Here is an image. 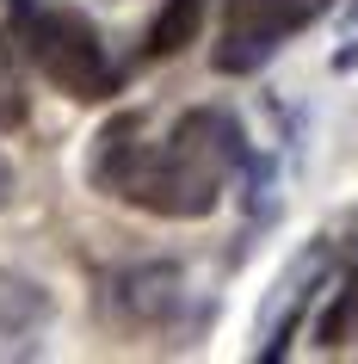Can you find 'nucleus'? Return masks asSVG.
I'll return each mask as SVG.
<instances>
[{
  "instance_id": "obj_10",
  "label": "nucleus",
  "mask_w": 358,
  "mask_h": 364,
  "mask_svg": "<svg viewBox=\"0 0 358 364\" xmlns=\"http://www.w3.org/2000/svg\"><path fill=\"white\" fill-rule=\"evenodd\" d=\"M358 68V19H352V31L339 38V50H334V75H352Z\"/></svg>"
},
{
  "instance_id": "obj_4",
  "label": "nucleus",
  "mask_w": 358,
  "mask_h": 364,
  "mask_svg": "<svg viewBox=\"0 0 358 364\" xmlns=\"http://www.w3.org/2000/svg\"><path fill=\"white\" fill-rule=\"evenodd\" d=\"M327 272H334V241H309V247L278 272V284L265 290L260 321H253V364H278L284 352H290L309 303H315L321 284H327Z\"/></svg>"
},
{
  "instance_id": "obj_5",
  "label": "nucleus",
  "mask_w": 358,
  "mask_h": 364,
  "mask_svg": "<svg viewBox=\"0 0 358 364\" xmlns=\"http://www.w3.org/2000/svg\"><path fill=\"white\" fill-rule=\"evenodd\" d=\"M179 309H186V272L173 266V259H136V266H117L105 278V315L124 333L173 327Z\"/></svg>"
},
{
  "instance_id": "obj_1",
  "label": "nucleus",
  "mask_w": 358,
  "mask_h": 364,
  "mask_svg": "<svg viewBox=\"0 0 358 364\" xmlns=\"http://www.w3.org/2000/svg\"><path fill=\"white\" fill-rule=\"evenodd\" d=\"M142 112H117L87 149L93 192L149 210L161 223H204L247 173L241 117L228 105H191L167 130V142H142Z\"/></svg>"
},
{
  "instance_id": "obj_8",
  "label": "nucleus",
  "mask_w": 358,
  "mask_h": 364,
  "mask_svg": "<svg viewBox=\"0 0 358 364\" xmlns=\"http://www.w3.org/2000/svg\"><path fill=\"white\" fill-rule=\"evenodd\" d=\"M358 327V253H346V266H339V284H334V303H327V315H321V352H334V346L352 340Z\"/></svg>"
},
{
  "instance_id": "obj_11",
  "label": "nucleus",
  "mask_w": 358,
  "mask_h": 364,
  "mask_svg": "<svg viewBox=\"0 0 358 364\" xmlns=\"http://www.w3.org/2000/svg\"><path fill=\"white\" fill-rule=\"evenodd\" d=\"M13 192H19V179H13V161H6V154H0V210H6V204H13Z\"/></svg>"
},
{
  "instance_id": "obj_6",
  "label": "nucleus",
  "mask_w": 358,
  "mask_h": 364,
  "mask_svg": "<svg viewBox=\"0 0 358 364\" xmlns=\"http://www.w3.org/2000/svg\"><path fill=\"white\" fill-rule=\"evenodd\" d=\"M50 315H56V303H50V290H43L38 278L0 272V340H25V333H38Z\"/></svg>"
},
{
  "instance_id": "obj_9",
  "label": "nucleus",
  "mask_w": 358,
  "mask_h": 364,
  "mask_svg": "<svg viewBox=\"0 0 358 364\" xmlns=\"http://www.w3.org/2000/svg\"><path fill=\"white\" fill-rule=\"evenodd\" d=\"M13 31H0V136H13L31 124V93H25V75H19V50H13Z\"/></svg>"
},
{
  "instance_id": "obj_7",
  "label": "nucleus",
  "mask_w": 358,
  "mask_h": 364,
  "mask_svg": "<svg viewBox=\"0 0 358 364\" xmlns=\"http://www.w3.org/2000/svg\"><path fill=\"white\" fill-rule=\"evenodd\" d=\"M204 6H210V0H161V13H154L149 38H142V56H149V62L179 56V50L198 38V25H204Z\"/></svg>"
},
{
  "instance_id": "obj_2",
  "label": "nucleus",
  "mask_w": 358,
  "mask_h": 364,
  "mask_svg": "<svg viewBox=\"0 0 358 364\" xmlns=\"http://www.w3.org/2000/svg\"><path fill=\"white\" fill-rule=\"evenodd\" d=\"M6 6V31L19 38L25 62L38 68L56 93L80 99V105H105L117 93V62L99 38V25L68 6V0H0Z\"/></svg>"
},
{
  "instance_id": "obj_3",
  "label": "nucleus",
  "mask_w": 358,
  "mask_h": 364,
  "mask_svg": "<svg viewBox=\"0 0 358 364\" xmlns=\"http://www.w3.org/2000/svg\"><path fill=\"white\" fill-rule=\"evenodd\" d=\"M321 6L327 0H223V31L210 50V68L235 80L260 75L297 31H309L321 19Z\"/></svg>"
}]
</instances>
